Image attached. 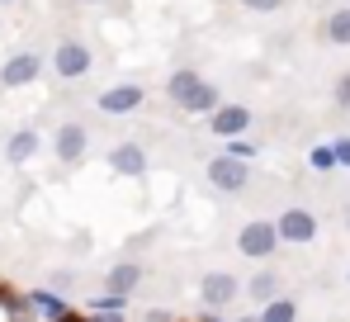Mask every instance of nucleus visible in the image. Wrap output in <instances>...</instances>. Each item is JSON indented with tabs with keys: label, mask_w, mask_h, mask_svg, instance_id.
<instances>
[{
	"label": "nucleus",
	"mask_w": 350,
	"mask_h": 322,
	"mask_svg": "<svg viewBox=\"0 0 350 322\" xmlns=\"http://www.w3.org/2000/svg\"><path fill=\"white\" fill-rule=\"evenodd\" d=\"M275 247H280V232H275L270 218H251V223H241V232H237V251H241L246 261H270Z\"/></svg>",
	"instance_id": "obj_1"
},
{
	"label": "nucleus",
	"mask_w": 350,
	"mask_h": 322,
	"mask_svg": "<svg viewBox=\"0 0 350 322\" xmlns=\"http://www.w3.org/2000/svg\"><path fill=\"white\" fill-rule=\"evenodd\" d=\"M237 294H241V280H237L232 270H208V275L199 280V304H204L208 313H223Z\"/></svg>",
	"instance_id": "obj_2"
},
{
	"label": "nucleus",
	"mask_w": 350,
	"mask_h": 322,
	"mask_svg": "<svg viewBox=\"0 0 350 322\" xmlns=\"http://www.w3.org/2000/svg\"><path fill=\"white\" fill-rule=\"evenodd\" d=\"M85 147H90V133H85V123H76V119H66L57 133H53V157L62 166H81L85 161Z\"/></svg>",
	"instance_id": "obj_3"
},
{
	"label": "nucleus",
	"mask_w": 350,
	"mask_h": 322,
	"mask_svg": "<svg viewBox=\"0 0 350 322\" xmlns=\"http://www.w3.org/2000/svg\"><path fill=\"white\" fill-rule=\"evenodd\" d=\"M43 76V57L38 53H14L5 57V66H0V90H24V86H33Z\"/></svg>",
	"instance_id": "obj_4"
},
{
	"label": "nucleus",
	"mask_w": 350,
	"mask_h": 322,
	"mask_svg": "<svg viewBox=\"0 0 350 322\" xmlns=\"http://www.w3.org/2000/svg\"><path fill=\"white\" fill-rule=\"evenodd\" d=\"M53 71H57L62 81H81V76H90V48H85L81 38H62L57 53H53Z\"/></svg>",
	"instance_id": "obj_5"
},
{
	"label": "nucleus",
	"mask_w": 350,
	"mask_h": 322,
	"mask_svg": "<svg viewBox=\"0 0 350 322\" xmlns=\"http://www.w3.org/2000/svg\"><path fill=\"white\" fill-rule=\"evenodd\" d=\"M246 180H251V166H246V161H237V157H213L208 161V185H213V190L241 195Z\"/></svg>",
	"instance_id": "obj_6"
},
{
	"label": "nucleus",
	"mask_w": 350,
	"mask_h": 322,
	"mask_svg": "<svg viewBox=\"0 0 350 322\" xmlns=\"http://www.w3.org/2000/svg\"><path fill=\"white\" fill-rule=\"evenodd\" d=\"M275 232H280V242L308 247V242L317 237V214H308V209H284V214L275 218Z\"/></svg>",
	"instance_id": "obj_7"
},
{
	"label": "nucleus",
	"mask_w": 350,
	"mask_h": 322,
	"mask_svg": "<svg viewBox=\"0 0 350 322\" xmlns=\"http://www.w3.org/2000/svg\"><path fill=\"white\" fill-rule=\"evenodd\" d=\"M208 128H213L218 138L232 143V138H241V133L251 128V109L246 105H218L213 114H208Z\"/></svg>",
	"instance_id": "obj_8"
},
{
	"label": "nucleus",
	"mask_w": 350,
	"mask_h": 322,
	"mask_svg": "<svg viewBox=\"0 0 350 322\" xmlns=\"http://www.w3.org/2000/svg\"><path fill=\"white\" fill-rule=\"evenodd\" d=\"M109 171L123 175V180H142V175H147V152H142L137 143H114V152H109Z\"/></svg>",
	"instance_id": "obj_9"
},
{
	"label": "nucleus",
	"mask_w": 350,
	"mask_h": 322,
	"mask_svg": "<svg viewBox=\"0 0 350 322\" xmlns=\"http://www.w3.org/2000/svg\"><path fill=\"white\" fill-rule=\"evenodd\" d=\"M147 100V90L142 86H109V90H100V114H133V109Z\"/></svg>",
	"instance_id": "obj_10"
},
{
	"label": "nucleus",
	"mask_w": 350,
	"mask_h": 322,
	"mask_svg": "<svg viewBox=\"0 0 350 322\" xmlns=\"http://www.w3.org/2000/svg\"><path fill=\"white\" fill-rule=\"evenodd\" d=\"M38 152H43V133H33V128H19V133L5 138V161L10 166H24V161H33Z\"/></svg>",
	"instance_id": "obj_11"
},
{
	"label": "nucleus",
	"mask_w": 350,
	"mask_h": 322,
	"mask_svg": "<svg viewBox=\"0 0 350 322\" xmlns=\"http://www.w3.org/2000/svg\"><path fill=\"white\" fill-rule=\"evenodd\" d=\"M29 299V313H38L43 322H57L62 313H71V304L62 299L57 289H33V294H24Z\"/></svg>",
	"instance_id": "obj_12"
},
{
	"label": "nucleus",
	"mask_w": 350,
	"mask_h": 322,
	"mask_svg": "<svg viewBox=\"0 0 350 322\" xmlns=\"http://www.w3.org/2000/svg\"><path fill=\"white\" fill-rule=\"evenodd\" d=\"M105 284H109V294H123V299H128V294L142 284V266H137V261H118V266H109Z\"/></svg>",
	"instance_id": "obj_13"
},
{
	"label": "nucleus",
	"mask_w": 350,
	"mask_h": 322,
	"mask_svg": "<svg viewBox=\"0 0 350 322\" xmlns=\"http://www.w3.org/2000/svg\"><path fill=\"white\" fill-rule=\"evenodd\" d=\"M199 86H204V76H199L194 66H180V71H171V76H166V95H171L180 109H185V100H189Z\"/></svg>",
	"instance_id": "obj_14"
},
{
	"label": "nucleus",
	"mask_w": 350,
	"mask_h": 322,
	"mask_svg": "<svg viewBox=\"0 0 350 322\" xmlns=\"http://www.w3.org/2000/svg\"><path fill=\"white\" fill-rule=\"evenodd\" d=\"M246 294H251V299H256V304L265 308L270 299H280V275H275L270 266H265V270H256V275H251V284H246Z\"/></svg>",
	"instance_id": "obj_15"
},
{
	"label": "nucleus",
	"mask_w": 350,
	"mask_h": 322,
	"mask_svg": "<svg viewBox=\"0 0 350 322\" xmlns=\"http://www.w3.org/2000/svg\"><path fill=\"white\" fill-rule=\"evenodd\" d=\"M256 322H298V299H289V294L270 299V304L256 313Z\"/></svg>",
	"instance_id": "obj_16"
},
{
	"label": "nucleus",
	"mask_w": 350,
	"mask_h": 322,
	"mask_svg": "<svg viewBox=\"0 0 350 322\" xmlns=\"http://www.w3.org/2000/svg\"><path fill=\"white\" fill-rule=\"evenodd\" d=\"M0 308H5V318H10V322L29 318V299H24L14 284H5V280H0Z\"/></svg>",
	"instance_id": "obj_17"
},
{
	"label": "nucleus",
	"mask_w": 350,
	"mask_h": 322,
	"mask_svg": "<svg viewBox=\"0 0 350 322\" xmlns=\"http://www.w3.org/2000/svg\"><path fill=\"white\" fill-rule=\"evenodd\" d=\"M218 105H223L218 86H208V81H204V86H199V90H194V95L185 100V114H213Z\"/></svg>",
	"instance_id": "obj_18"
},
{
	"label": "nucleus",
	"mask_w": 350,
	"mask_h": 322,
	"mask_svg": "<svg viewBox=\"0 0 350 322\" xmlns=\"http://www.w3.org/2000/svg\"><path fill=\"white\" fill-rule=\"evenodd\" d=\"M327 43H336V48H350V10H336V14H327Z\"/></svg>",
	"instance_id": "obj_19"
},
{
	"label": "nucleus",
	"mask_w": 350,
	"mask_h": 322,
	"mask_svg": "<svg viewBox=\"0 0 350 322\" xmlns=\"http://www.w3.org/2000/svg\"><path fill=\"white\" fill-rule=\"evenodd\" d=\"M85 308H90V313H123V308H128V299H123V294H109V289H105V294H95V299H90Z\"/></svg>",
	"instance_id": "obj_20"
},
{
	"label": "nucleus",
	"mask_w": 350,
	"mask_h": 322,
	"mask_svg": "<svg viewBox=\"0 0 350 322\" xmlns=\"http://www.w3.org/2000/svg\"><path fill=\"white\" fill-rule=\"evenodd\" d=\"M223 157H237V161H251V157H256V147H251V143H246V138H232V143H228V152H223Z\"/></svg>",
	"instance_id": "obj_21"
},
{
	"label": "nucleus",
	"mask_w": 350,
	"mask_h": 322,
	"mask_svg": "<svg viewBox=\"0 0 350 322\" xmlns=\"http://www.w3.org/2000/svg\"><path fill=\"white\" fill-rule=\"evenodd\" d=\"M312 166H317V171H332V166H336V152H332V147H312Z\"/></svg>",
	"instance_id": "obj_22"
},
{
	"label": "nucleus",
	"mask_w": 350,
	"mask_h": 322,
	"mask_svg": "<svg viewBox=\"0 0 350 322\" xmlns=\"http://www.w3.org/2000/svg\"><path fill=\"white\" fill-rule=\"evenodd\" d=\"M246 10H256V14H275V10H284V0H241Z\"/></svg>",
	"instance_id": "obj_23"
},
{
	"label": "nucleus",
	"mask_w": 350,
	"mask_h": 322,
	"mask_svg": "<svg viewBox=\"0 0 350 322\" xmlns=\"http://www.w3.org/2000/svg\"><path fill=\"white\" fill-rule=\"evenodd\" d=\"M336 105H341V109H350V71L341 76V81H336Z\"/></svg>",
	"instance_id": "obj_24"
},
{
	"label": "nucleus",
	"mask_w": 350,
	"mask_h": 322,
	"mask_svg": "<svg viewBox=\"0 0 350 322\" xmlns=\"http://www.w3.org/2000/svg\"><path fill=\"white\" fill-rule=\"evenodd\" d=\"M332 152H336V161H341V166H350V138H341V143H332Z\"/></svg>",
	"instance_id": "obj_25"
},
{
	"label": "nucleus",
	"mask_w": 350,
	"mask_h": 322,
	"mask_svg": "<svg viewBox=\"0 0 350 322\" xmlns=\"http://www.w3.org/2000/svg\"><path fill=\"white\" fill-rule=\"evenodd\" d=\"M85 318H90V322H128L123 313H85Z\"/></svg>",
	"instance_id": "obj_26"
},
{
	"label": "nucleus",
	"mask_w": 350,
	"mask_h": 322,
	"mask_svg": "<svg viewBox=\"0 0 350 322\" xmlns=\"http://www.w3.org/2000/svg\"><path fill=\"white\" fill-rule=\"evenodd\" d=\"M147 322H175V318L166 313V308H152V313H147Z\"/></svg>",
	"instance_id": "obj_27"
},
{
	"label": "nucleus",
	"mask_w": 350,
	"mask_h": 322,
	"mask_svg": "<svg viewBox=\"0 0 350 322\" xmlns=\"http://www.w3.org/2000/svg\"><path fill=\"white\" fill-rule=\"evenodd\" d=\"M57 322H90V318H85V313H81V308H71V313H62Z\"/></svg>",
	"instance_id": "obj_28"
},
{
	"label": "nucleus",
	"mask_w": 350,
	"mask_h": 322,
	"mask_svg": "<svg viewBox=\"0 0 350 322\" xmlns=\"http://www.w3.org/2000/svg\"><path fill=\"white\" fill-rule=\"evenodd\" d=\"M81 5H105V0H81Z\"/></svg>",
	"instance_id": "obj_29"
},
{
	"label": "nucleus",
	"mask_w": 350,
	"mask_h": 322,
	"mask_svg": "<svg viewBox=\"0 0 350 322\" xmlns=\"http://www.w3.org/2000/svg\"><path fill=\"white\" fill-rule=\"evenodd\" d=\"M0 5H14V0H0Z\"/></svg>",
	"instance_id": "obj_30"
},
{
	"label": "nucleus",
	"mask_w": 350,
	"mask_h": 322,
	"mask_svg": "<svg viewBox=\"0 0 350 322\" xmlns=\"http://www.w3.org/2000/svg\"><path fill=\"white\" fill-rule=\"evenodd\" d=\"M241 322H256V318H241Z\"/></svg>",
	"instance_id": "obj_31"
},
{
	"label": "nucleus",
	"mask_w": 350,
	"mask_h": 322,
	"mask_svg": "<svg viewBox=\"0 0 350 322\" xmlns=\"http://www.w3.org/2000/svg\"><path fill=\"white\" fill-rule=\"evenodd\" d=\"M346 223H350V214H346Z\"/></svg>",
	"instance_id": "obj_32"
}]
</instances>
